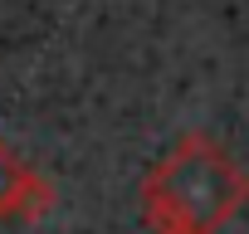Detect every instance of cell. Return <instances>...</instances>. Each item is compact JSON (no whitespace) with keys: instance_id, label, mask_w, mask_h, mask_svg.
<instances>
[{"instance_id":"cell-2","label":"cell","mask_w":249,"mask_h":234,"mask_svg":"<svg viewBox=\"0 0 249 234\" xmlns=\"http://www.w3.org/2000/svg\"><path fill=\"white\" fill-rule=\"evenodd\" d=\"M49 205H54V185L35 166H25L0 137V224L5 219H39V215H49Z\"/></svg>"},{"instance_id":"cell-1","label":"cell","mask_w":249,"mask_h":234,"mask_svg":"<svg viewBox=\"0 0 249 234\" xmlns=\"http://www.w3.org/2000/svg\"><path fill=\"white\" fill-rule=\"evenodd\" d=\"M137 200L152 234H220L249 200V171L215 137L191 132L147 171Z\"/></svg>"}]
</instances>
